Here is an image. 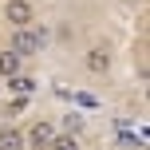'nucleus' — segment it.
I'll return each mask as SVG.
<instances>
[{
	"instance_id": "f257e3e1",
	"label": "nucleus",
	"mask_w": 150,
	"mask_h": 150,
	"mask_svg": "<svg viewBox=\"0 0 150 150\" xmlns=\"http://www.w3.org/2000/svg\"><path fill=\"white\" fill-rule=\"evenodd\" d=\"M40 44H44V32L16 28V32H12V44H8V52H16L20 59H28V55H40Z\"/></svg>"
},
{
	"instance_id": "f03ea898",
	"label": "nucleus",
	"mask_w": 150,
	"mask_h": 150,
	"mask_svg": "<svg viewBox=\"0 0 150 150\" xmlns=\"http://www.w3.org/2000/svg\"><path fill=\"white\" fill-rule=\"evenodd\" d=\"M4 20L12 24V32H16V28H32L36 16H32V4H28V0H8V4H4Z\"/></svg>"
},
{
	"instance_id": "7ed1b4c3",
	"label": "nucleus",
	"mask_w": 150,
	"mask_h": 150,
	"mask_svg": "<svg viewBox=\"0 0 150 150\" xmlns=\"http://www.w3.org/2000/svg\"><path fill=\"white\" fill-rule=\"evenodd\" d=\"M52 138H55V127L47 119H40V122H32V130L24 134V146H32V150H47L52 146Z\"/></svg>"
},
{
	"instance_id": "20e7f679",
	"label": "nucleus",
	"mask_w": 150,
	"mask_h": 150,
	"mask_svg": "<svg viewBox=\"0 0 150 150\" xmlns=\"http://www.w3.org/2000/svg\"><path fill=\"white\" fill-rule=\"evenodd\" d=\"M83 67H87L91 75H107V67H111V52H107V47H91L87 59H83Z\"/></svg>"
},
{
	"instance_id": "39448f33",
	"label": "nucleus",
	"mask_w": 150,
	"mask_h": 150,
	"mask_svg": "<svg viewBox=\"0 0 150 150\" xmlns=\"http://www.w3.org/2000/svg\"><path fill=\"white\" fill-rule=\"evenodd\" d=\"M20 63H24L20 55L4 47V52H0V83H4V79H12V75H20Z\"/></svg>"
},
{
	"instance_id": "423d86ee",
	"label": "nucleus",
	"mask_w": 150,
	"mask_h": 150,
	"mask_svg": "<svg viewBox=\"0 0 150 150\" xmlns=\"http://www.w3.org/2000/svg\"><path fill=\"white\" fill-rule=\"evenodd\" d=\"M36 87H40V83L32 79V75H12V79H8V91H16L20 99H28V95H32Z\"/></svg>"
},
{
	"instance_id": "0eeeda50",
	"label": "nucleus",
	"mask_w": 150,
	"mask_h": 150,
	"mask_svg": "<svg viewBox=\"0 0 150 150\" xmlns=\"http://www.w3.org/2000/svg\"><path fill=\"white\" fill-rule=\"evenodd\" d=\"M0 150H28V146H24V134L12 130V127H4V130H0Z\"/></svg>"
},
{
	"instance_id": "6e6552de",
	"label": "nucleus",
	"mask_w": 150,
	"mask_h": 150,
	"mask_svg": "<svg viewBox=\"0 0 150 150\" xmlns=\"http://www.w3.org/2000/svg\"><path fill=\"white\" fill-rule=\"evenodd\" d=\"M79 130H83V115L79 111H71V115H63V134H79Z\"/></svg>"
},
{
	"instance_id": "1a4fd4ad",
	"label": "nucleus",
	"mask_w": 150,
	"mask_h": 150,
	"mask_svg": "<svg viewBox=\"0 0 150 150\" xmlns=\"http://www.w3.org/2000/svg\"><path fill=\"white\" fill-rule=\"evenodd\" d=\"M47 150H79V138H71V134H55Z\"/></svg>"
},
{
	"instance_id": "9d476101",
	"label": "nucleus",
	"mask_w": 150,
	"mask_h": 150,
	"mask_svg": "<svg viewBox=\"0 0 150 150\" xmlns=\"http://www.w3.org/2000/svg\"><path fill=\"white\" fill-rule=\"evenodd\" d=\"M0 87H4V83H0Z\"/></svg>"
}]
</instances>
